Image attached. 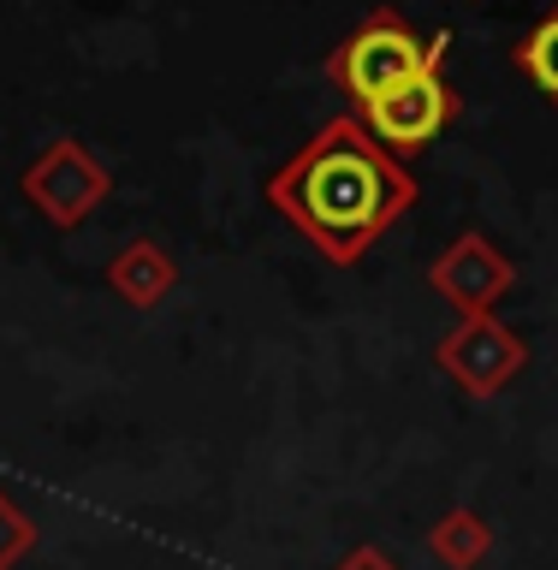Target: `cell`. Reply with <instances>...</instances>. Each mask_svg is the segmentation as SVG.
Listing matches in <instances>:
<instances>
[{
  "mask_svg": "<svg viewBox=\"0 0 558 570\" xmlns=\"http://www.w3.org/2000/svg\"><path fill=\"white\" fill-rule=\"evenodd\" d=\"M267 203L292 220L327 262H356L399 214L417 203V178L399 155L363 131V119H327L292 167L267 178Z\"/></svg>",
  "mask_w": 558,
  "mask_h": 570,
  "instance_id": "1",
  "label": "cell"
},
{
  "mask_svg": "<svg viewBox=\"0 0 558 570\" xmlns=\"http://www.w3.org/2000/svg\"><path fill=\"white\" fill-rule=\"evenodd\" d=\"M428 48H434V42H422L399 12H374V18H363V24H356L345 42L327 53V78L345 89L351 107L363 114V107H374L381 96H392L410 71H422Z\"/></svg>",
  "mask_w": 558,
  "mask_h": 570,
  "instance_id": "2",
  "label": "cell"
},
{
  "mask_svg": "<svg viewBox=\"0 0 558 570\" xmlns=\"http://www.w3.org/2000/svg\"><path fill=\"white\" fill-rule=\"evenodd\" d=\"M446 42H452V36L440 30L434 48H428V60H422V71H410L392 96H381L374 107L356 114V119H363V131L381 142L386 155H417V149H428V142L458 119V96H452V83H446V71H440Z\"/></svg>",
  "mask_w": 558,
  "mask_h": 570,
  "instance_id": "3",
  "label": "cell"
},
{
  "mask_svg": "<svg viewBox=\"0 0 558 570\" xmlns=\"http://www.w3.org/2000/svg\"><path fill=\"white\" fill-rule=\"evenodd\" d=\"M523 363H529V345L506 327V321H493V315H470L458 333L440 338V368L452 374L470 399H493V392H506L517 374H523Z\"/></svg>",
  "mask_w": 558,
  "mask_h": 570,
  "instance_id": "4",
  "label": "cell"
},
{
  "mask_svg": "<svg viewBox=\"0 0 558 570\" xmlns=\"http://www.w3.org/2000/svg\"><path fill=\"white\" fill-rule=\"evenodd\" d=\"M25 190L53 226H78L84 214H96L107 203L114 178H107V167L89 149H78V142H53V149L25 173Z\"/></svg>",
  "mask_w": 558,
  "mask_h": 570,
  "instance_id": "5",
  "label": "cell"
},
{
  "mask_svg": "<svg viewBox=\"0 0 558 570\" xmlns=\"http://www.w3.org/2000/svg\"><path fill=\"white\" fill-rule=\"evenodd\" d=\"M428 279H434V292L452 303L463 321H470V315H493V303L511 292L517 274H511V262L481 238V232H463V238L446 249L434 267H428Z\"/></svg>",
  "mask_w": 558,
  "mask_h": 570,
  "instance_id": "6",
  "label": "cell"
},
{
  "mask_svg": "<svg viewBox=\"0 0 558 570\" xmlns=\"http://www.w3.org/2000/svg\"><path fill=\"white\" fill-rule=\"evenodd\" d=\"M107 285L131 303V309H155L160 297L173 292V256L160 244H149V238H137V244H125L119 256H114V267H107Z\"/></svg>",
  "mask_w": 558,
  "mask_h": 570,
  "instance_id": "7",
  "label": "cell"
},
{
  "mask_svg": "<svg viewBox=\"0 0 558 570\" xmlns=\"http://www.w3.org/2000/svg\"><path fill=\"white\" fill-rule=\"evenodd\" d=\"M428 552H434L446 570H476L493 552V523L476 517L470 505H458V511H446L440 523L428 529Z\"/></svg>",
  "mask_w": 558,
  "mask_h": 570,
  "instance_id": "8",
  "label": "cell"
},
{
  "mask_svg": "<svg viewBox=\"0 0 558 570\" xmlns=\"http://www.w3.org/2000/svg\"><path fill=\"white\" fill-rule=\"evenodd\" d=\"M511 60H517V71H523V78L558 107V7L523 36V42L511 48Z\"/></svg>",
  "mask_w": 558,
  "mask_h": 570,
  "instance_id": "9",
  "label": "cell"
},
{
  "mask_svg": "<svg viewBox=\"0 0 558 570\" xmlns=\"http://www.w3.org/2000/svg\"><path fill=\"white\" fill-rule=\"evenodd\" d=\"M30 547H36V523L12 505L7 493H0V570H12Z\"/></svg>",
  "mask_w": 558,
  "mask_h": 570,
  "instance_id": "10",
  "label": "cell"
},
{
  "mask_svg": "<svg viewBox=\"0 0 558 570\" xmlns=\"http://www.w3.org/2000/svg\"><path fill=\"white\" fill-rule=\"evenodd\" d=\"M339 570H399V564H392L381 547H356V552H345V559H339Z\"/></svg>",
  "mask_w": 558,
  "mask_h": 570,
  "instance_id": "11",
  "label": "cell"
}]
</instances>
